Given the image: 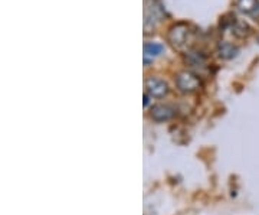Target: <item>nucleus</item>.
<instances>
[{"instance_id": "nucleus-8", "label": "nucleus", "mask_w": 259, "mask_h": 215, "mask_svg": "<svg viewBox=\"0 0 259 215\" xmlns=\"http://www.w3.org/2000/svg\"><path fill=\"white\" fill-rule=\"evenodd\" d=\"M236 8L243 13H253L255 10H258L259 2L258 0H238Z\"/></svg>"}, {"instance_id": "nucleus-7", "label": "nucleus", "mask_w": 259, "mask_h": 215, "mask_svg": "<svg viewBox=\"0 0 259 215\" xmlns=\"http://www.w3.org/2000/svg\"><path fill=\"white\" fill-rule=\"evenodd\" d=\"M163 45L161 44H156V42H147L144 44V62L148 64L150 58L153 59L154 56L160 55L163 52Z\"/></svg>"}, {"instance_id": "nucleus-6", "label": "nucleus", "mask_w": 259, "mask_h": 215, "mask_svg": "<svg viewBox=\"0 0 259 215\" xmlns=\"http://www.w3.org/2000/svg\"><path fill=\"white\" fill-rule=\"evenodd\" d=\"M185 59L189 65L197 66V68L206 66V56L200 51H189V52H186Z\"/></svg>"}, {"instance_id": "nucleus-9", "label": "nucleus", "mask_w": 259, "mask_h": 215, "mask_svg": "<svg viewBox=\"0 0 259 215\" xmlns=\"http://www.w3.org/2000/svg\"><path fill=\"white\" fill-rule=\"evenodd\" d=\"M232 33L238 38H245L250 33V28L248 26V23L236 20V22L232 25Z\"/></svg>"}, {"instance_id": "nucleus-2", "label": "nucleus", "mask_w": 259, "mask_h": 215, "mask_svg": "<svg viewBox=\"0 0 259 215\" xmlns=\"http://www.w3.org/2000/svg\"><path fill=\"white\" fill-rule=\"evenodd\" d=\"M176 85L182 93H194L200 88L202 81L194 73L182 71L176 77Z\"/></svg>"}, {"instance_id": "nucleus-10", "label": "nucleus", "mask_w": 259, "mask_h": 215, "mask_svg": "<svg viewBox=\"0 0 259 215\" xmlns=\"http://www.w3.org/2000/svg\"><path fill=\"white\" fill-rule=\"evenodd\" d=\"M144 105H148V95L144 94Z\"/></svg>"}, {"instance_id": "nucleus-1", "label": "nucleus", "mask_w": 259, "mask_h": 215, "mask_svg": "<svg viewBox=\"0 0 259 215\" xmlns=\"http://www.w3.org/2000/svg\"><path fill=\"white\" fill-rule=\"evenodd\" d=\"M189 35H190V30H189V26L186 23H176L168 30L167 39H168L171 47L180 51L187 45Z\"/></svg>"}, {"instance_id": "nucleus-4", "label": "nucleus", "mask_w": 259, "mask_h": 215, "mask_svg": "<svg viewBox=\"0 0 259 215\" xmlns=\"http://www.w3.org/2000/svg\"><path fill=\"white\" fill-rule=\"evenodd\" d=\"M175 114H176L175 107H171L168 104H157L151 109V113H150V116L154 122H167V120L173 119Z\"/></svg>"}, {"instance_id": "nucleus-3", "label": "nucleus", "mask_w": 259, "mask_h": 215, "mask_svg": "<svg viewBox=\"0 0 259 215\" xmlns=\"http://www.w3.org/2000/svg\"><path fill=\"white\" fill-rule=\"evenodd\" d=\"M146 90H147V93L151 97L161 98V97H164L168 93V85L163 80H160V78L150 77V78L146 80Z\"/></svg>"}, {"instance_id": "nucleus-5", "label": "nucleus", "mask_w": 259, "mask_h": 215, "mask_svg": "<svg viewBox=\"0 0 259 215\" xmlns=\"http://www.w3.org/2000/svg\"><path fill=\"white\" fill-rule=\"evenodd\" d=\"M238 52H239L238 47H235L231 42L223 41V42H219V45H218V54L222 59H232L238 55Z\"/></svg>"}]
</instances>
